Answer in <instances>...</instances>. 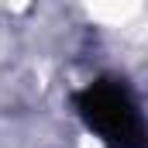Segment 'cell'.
<instances>
[{
  "label": "cell",
  "mask_w": 148,
  "mask_h": 148,
  "mask_svg": "<svg viewBox=\"0 0 148 148\" xmlns=\"http://www.w3.org/2000/svg\"><path fill=\"white\" fill-rule=\"evenodd\" d=\"M76 110L107 148H145V124L124 79L103 76L76 93Z\"/></svg>",
  "instance_id": "6da1fadb"
}]
</instances>
